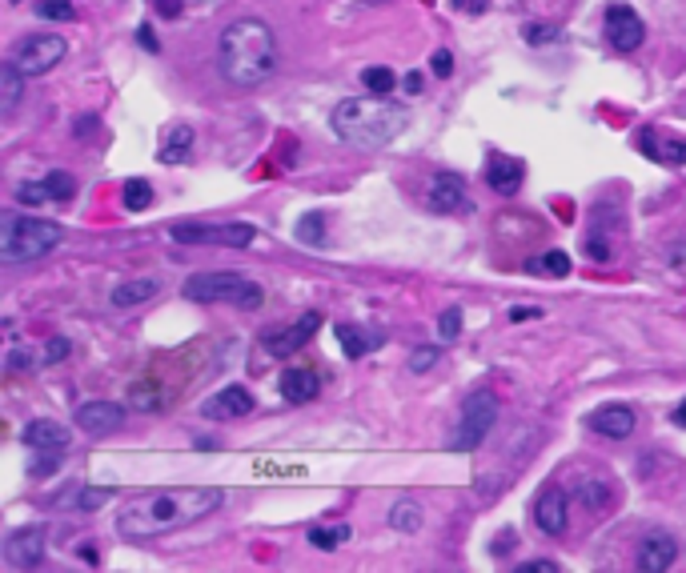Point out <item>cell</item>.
I'll use <instances>...</instances> for the list:
<instances>
[{
	"label": "cell",
	"instance_id": "cell-1",
	"mask_svg": "<svg viewBox=\"0 0 686 573\" xmlns=\"http://www.w3.org/2000/svg\"><path fill=\"white\" fill-rule=\"evenodd\" d=\"M225 505V489L213 485H177V489H149L133 493L117 513V533L125 541H153L161 533L185 530L193 521H205Z\"/></svg>",
	"mask_w": 686,
	"mask_h": 573
},
{
	"label": "cell",
	"instance_id": "cell-2",
	"mask_svg": "<svg viewBox=\"0 0 686 573\" xmlns=\"http://www.w3.org/2000/svg\"><path fill=\"white\" fill-rule=\"evenodd\" d=\"M277 61H281L277 36L265 21H257V16H241L217 41V69H221V77L237 89L265 85L277 72Z\"/></svg>",
	"mask_w": 686,
	"mask_h": 573
},
{
	"label": "cell",
	"instance_id": "cell-3",
	"mask_svg": "<svg viewBox=\"0 0 686 573\" xmlns=\"http://www.w3.org/2000/svg\"><path fill=\"white\" fill-rule=\"evenodd\" d=\"M405 125H410L405 105H397V100H389V97H377V92L341 100V105L333 108V133L346 145H354V149H386V145H394L397 136H402Z\"/></svg>",
	"mask_w": 686,
	"mask_h": 573
},
{
	"label": "cell",
	"instance_id": "cell-4",
	"mask_svg": "<svg viewBox=\"0 0 686 573\" xmlns=\"http://www.w3.org/2000/svg\"><path fill=\"white\" fill-rule=\"evenodd\" d=\"M61 241H64V229L57 221L16 217V212H5V217H0V257H5L8 265L41 261V257H49Z\"/></svg>",
	"mask_w": 686,
	"mask_h": 573
},
{
	"label": "cell",
	"instance_id": "cell-5",
	"mask_svg": "<svg viewBox=\"0 0 686 573\" xmlns=\"http://www.w3.org/2000/svg\"><path fill=\"white\" fill-rule=\"evenodd\" d=\"M181 293L197 305H213V301H229L237 309H262L265 289L257 281H245L241 273H193L181 285Z\"/></svg>",
	"mask_w": 686,
	"mask_h": 573
},
{
	"label": "cell",
	"instance_id": "cell-6",
	"mask_svg": "<svg viewBox=\"0 0 686 573\" xmlns=\"http://www.w3.org/2000/svg\"><path fill=\"white\" fill-rule=\"evenodd\" d=\"M494 421H498V397L494 393H486V390H474L462 401V413H458V425L450 429V437H446V446L453 453H470V449H478L481 441H486V433L494 429Z\"/></svg>",
	"mask_w": 686,
	"mask_h": 573
},
{
	"label": "cell",
	"instance_id": "cell-7",
	"mask_svg": "<svg viewBox=\"0 0 686 573\" xmlns=\"http://www.w3.org/2000/svg\"><path fill=\"white\" fill-rule=\"evenodd\" d=\"M177 245H225V249H249L257 237L253 225H197V221H181L169 229Z\"/></svg>",
	"mask_w": 686,
	"mask_h": 573
},
{
	"label": "cell",
	"instance_id": "cell-8",
	"mask_svg": "<svg viewBox=\"0 0 686 573\" xmlns=\"http://www.w3.org/2000/svg\"><path fill=\"white\" fill-rule=\"evenodd\" d=\"M64 49H69V44H64L61 36H52V33H33V36H24V41L16 44L8 61H13L16 69L24 72V77H41V72H49L52 64L64 61Z\"/></svg>",
	"mask_w": 686,
	"mask_h": 573
},
{
	"label": "cell",
	"instance_id": "cell-9",
	"mask_svg": "<svg viewBox=\"0 0 686 573\" xmlns=\"http://www.w3.org/2000/svg\"><path fill=\"white\" fill-rule=\"evenodd\" d=\"M321 329V313H301L293 325H273V329H265L262 333V349L265 353H273V357H293V353H301L305 345L313 341V333Z\"/></svg>",
	"mask_w": 686,
	"mask_h": 573
},
{
	"label": "cell",
	"instance_id": "cell-10",
	"mask_svg": "<svg viewBox=\"0 0 686 573\" xmlns=\"http://www.w3.org/2000/svg\"><path fill=\"white\" fill-rule=\"evenodd\" d=\"M643 41H646L643 16H638L630 5H610L606 8V44L610 49L615 52H634Z\"/></svg>",
	"mask_w": 686,
	"mask_h": 573
},
{
	"label": "cell",
	"instance_id": "cell-11",
	"mask_svg": "<svg viewBox=\"0 0 686 573\" xmlns=\"http://www.w3.org/2000/svg\"><path fill=\"white\" fill-rule=\"evenodd\" d=\"M534 521H538V530H542L546 538H562V533H567V525H570V502H567V493H562L558 485H546L542 493H538V502H534Z\"/></svg>",
	"mask_w": 686,
	"mask_h": 573
},
{
	"label": "cell",
	"instance_id": "cell-12",
	"mask_svg": "<svg viewBox=\"0 0 686 573\" xmlns=\"http://www.w3.org/2000/svg\"><path fill=\"white\" fill-rule=\"evenodd\" d=\"M44 558V530L41 525H24L5 538V561L13 569H33Z\"/></svg>",
	"mask_w": 686,
	"mask_h": 573
},
{
	"label": "cell",
	"instance_id": "cell-13",
	"mask_svg": "<svg viewBox=\"0 0 686 573\" xmlns=\"http://www.w3.org/2000/svg\"><path fill=\"white\" fill-rule=\"evenodd\" d=\"M586 425L598 433V437L623 441V437H630V433H634L638 418H634V409H630V405H598V409L586 418Z\"/></svg>",
	"mask_w": 686,
	"mask_h": 573
},
{
	"label": "cell",
	"instance_id": "cell-14",
	"mask_svg": "<svg viewBox=\"0 0 686 573\" xmlns=\"http://www.w3.org/2000/svg\"><path fill=\"white\" fill-rule=\"evenodd\" d=\"M201 413L213 421H229V418H245V413H253V393L245 390V385H225L221 393H213L205 405H201Z\"/></svg>",
	"mask_w": 686,
	"mask_h": 573
},
{
	"label": "cell",
	"instance_id": "cell-15",
	"mask_svg": "<svg viewBox=\"0 0 686 573\" xmlns=\"http://www.w3.org/2000/svg\"><path fill=\"white\" fill-rule=\"evenodd\" d=\"M77 425L92 437H105V433H117L125 425V409L113 401H85L77 409Z\"/></svg>",
	"mask_w": 686,
	"mask_h": 573
},
{
	"label": "cell",
	"instance_id": "cell-16",
	"mask_svg": "<svg viewBox=\"0 0 686 573\" xmlns=\"http://www.w3.org/2000/svg\"><path fill=\"white\" fill-rule=\"evenodd\" d=\"M674 538L666 530H651L643 538V545H638V569L643 573H662L674 566Z\"/></svg>",
	"mask_w": 686,
	"mask_h": 573
},
{
	"label": "cell",
	"instance_id": "cell-17",
	"mask_svg": "<svg viewBox=\"0 0 686 573\" xmlns=\"http://www.w3.org/2000/svg\"><path fill=\"white\" fill-rule=\"evenodd\" d=\"M638 149L658 164H686V141H679V136H662L658 128H638Z\"/></svg>",
	"mask_w": 686,
	"mask_h": 573
},
{
	"label": "cell",
	"instance_id": "cell-18",
	"mask_svg": "<svg viewBox=\"0 0 686 573\" xmlns=\"http://www.w3.org/2000/svg\"><path fill=\"white\" fill-rule=\"evenodd\" d=\"M430 201H434V209H442V212H466L470 209L466 181H462L458 173H438V177L430 181Z\"/></svg>",
	"mask_w": 686,
	"mask_h": 573
},
{
	"label": "cell",
	"instance_id": "cell-19",
	"mask_svg": "<svg viewBox=\"0 0 686 573\" xmlns=\"http://www.w3.org/2000/svg\"><path fill=\"white\" fill-rule=\"evenodd\" d=\"M522 181H526L522 161H514V156H490V164H486V184H490L494 193H502V197H514V193L522 189Z\"/></svg>",
	"mask_w": 686,
	"mask_h": 573
},
{
	"label": "cell",
	"instance_id": "cell-20",
	"mask_svg": "<svg viewBox=\"0 0 686 573\" xmlns=\"http://www.w3.org/2000/svg\"><path fill=\"white\" fill-rule=\"evenodd\" d=\"M193 145H197V133L189 125H173L157 145V156H161V164H185L193 161Z\"/></svg>",
	"mask_w": 686,
	"mask_h": 573
},
{
	"label": "cell",
	"instance_id": "cell-21",
	"mask_svg": "<svg viewBox=\"0 0 686 573\" xmlns=\"http://www.w3.org/2000/svg\"><path fill=\"white\" fill-rule=\"evenodd\" d=\"M21 437H24V446H33V449H69L72 429L61 421H29Z\"/></svg>",
	"mask_w": 686,
	"mask_h": 573
},
{
	"label": "cell",
	"instance_id": "cell-22",
	"mask_svg": "<svg viewBox=\"0 0 686 573\" xmlns=\"http://www.w3.org/2000/svg\"><path fill=\"white\" fill-rule=\"evenodd\" d=\"M318 393H321V381H318L313 369H285L281 373V397L290 405H305V401H313Z\"/></svg>",
	"mask_w": 686,
	"mask_h": 573
},
{
	"label": "cell",
	"instance_id": "cell-23",
	"mask_svg": "<svg viewBox=\"0 0 686 573\" xmlns=\"http://www.w3.org/2000/svg\"><path fill=\"white\" fill-rule=\"evenodd\" d=\"M161 293V285L153 281V277H141V281H120L113 289V305L117 309H133V305H145L149 297Z\"/></svg>",
	"mask_w": 686,
	"mask_h": 573
},
{
	"label": "cell",
	"instance_id": "cell-24",
	"mask_svg": "<svg viewBox=\"0 0 686 573\" xmlns=\"http://www.w3.org/2000/svg\"><path fill=\"white\" fill-rule=\"evenodd\" d=\"M333 333H338V341H341V349H346L349 362H361L374 345H382V333H361L354 325H338Z\"/></svg>",
	"mask_w": 686,
	"mask_h": 573
},
{
	"label": "cell",
	"instance_id": "cell-25",
	"mask_svg": "<svg viewBox=\"0 0 686 573\" xmlns=\"http://www.w3.org/2000/svg\"><path fill=\"white\" fill-rule=\"evenodd\" d=\"M21 97H24V72L13 61H5L0 64V105H5V113H13L21 105Z\"/></svg>",
	"mask_w": 686,
	"mask_h": 573
},
{
	"label": "cell",
	"instance_id": "cell-26",
	"mask_svg": "<svg viewBox=\"0 0 686 573\" xmlns=\"http://www.w3.org/2000/svg\"><path fill=\"white\" fill-rule=\"evenodd\" d=\"M389 525H394L397 533H418V530H422V510H418V502L402 497V502L389 510Z\"/></svg>",
	"mask_w": 686,
	"mask_h": 573
},
{
	"label": "cell",
	"instance_id": "cell-27",
	"mask_svg": "<svg viewBox=\"0 0 686 573\" xmlns=\"http://www.w3.org/2000/svg\"><path fill=\"white\" fill-rule=\"evenodd\" d=\"M349 533H354L349 525H318V530H310V545L329 553V550H338L341 541H349Z\"/></svg>",
	"mask_w": 686,
	"mask_h": 573
},
{
	"label": "cell",
	"instance_id": "cell-28",
	"mask_svg": "<svg viewBox=\"0 0 686 573\" xmlns=\"http://www.w3.org/2000/svg\"><path fill=\"white\" fill-rule=\"evenodd\" d=\"M120 197H125V205L133 209V212H145V209L153 205V184H149V181H141V177H133V181H125Z\"/></svg>",
	"mask_w": 686,
	"mask_h": 573
},
{
	"label": "cell",
	"instance_id": "cell-29",
	"mask_svg": "<svg viewBox=\"0 0 686 573\" xmlns=\"http://www.w3.org/2000/svg\"><path fill=\"white\" fill-rule=\"evenodd\" d=\"M361 85L369 92H377V97H389V92L397 89V77H394V69H386V64H374V69L361 72Z\"/></svg>",
	"mask_w": 686,
	"mask_h": 573
},
{
	"label": "cell",
	"instance_id": "cell-30",
	"mask_svg": "<svg viewBox=\"0 0 686 573\" xmlns=\"http://www.w3.org/2000/svg\"><path fill=\"white\" fill-rule=\"evenodd\" d=\"M578 502L586 505V510H606V505L615 502V485L610 482H586L578 489Z\"/></svg>",
	"mask_w": 686,
	"mask_h": 573
},
{
	"label": "cell",
	"instance_id": "cell-31",
	"mask_svg": "<svg viewBox=\"0 0 686 573\" xmlns=\"http://www.w3.org/2000/svg\"><path fill=\"white\" fill-rule=\"evenodd\" d=\"M530 273H550V277H570V257L562 253V249H550L546 257H534L530 261Z\"/></svg>",
	"mask_w": 686,
	"mask_h": 573
},
{
	"label": "cell",
	"instance_id": "cell-32",
	"mask_svg": "<svg viewBox=\"0 0 686 573\" xmlns=\"http://www.w3.org/2000/svg\"><path fill=\"white\" fill-rule=\"evenodd\" d=\"M16 201H21V205H49L52 201V189H49V181H24L21 189H16ZM52 205H57V201H52Z\"/></svg>",
	"mask_w": 686,
	"mask_h": 573
},
{
	"label": "cell",
	"instance_id": "cell-33",
	"mask_svg": "<svg viewBox=\"0 0 686 573\" xmlns=\"http://www.w3.org/2000/svg\"><path fill=\"white\" fill-rule=\"evenodd\" d=\"M129 409H141V413H157L161 409V393L153 390V385H133V390H129Z\"/></svg>",
	"mask_w": 686,
	"mask_h": 573
},
{
	"label": "cell",
	"instance_id": "cell-34",
	"mask_svg": "<svg viewBox=\"0 0 686 573\" xmlns=\"http://www.w3.org/2000/svg\"><path fill=\"white\" fill-rule=\"evenodd\" d=\"M321 233H326V217H321V212H305L298 221V241L301 245H321Z\"/></svg>",
	"mask_w": 686,
	"mask_h": 573
},
{
	"label": "cell",
	"instance_id": "cell-35",
	"mask_svg": "<svg viewBox=\"0 0 686 573\" xmlns=\"http://www.w3.org/2000/svg\"><path fill=\"white\" fill-rule=\"evenodd\" d=\"M33 13L41 16V21H72V16H77V13H72L69 0H41V5L33 8Z\"/></svg>",
	"mask_w": 686,
	"mask_h": 573
},
{
	"label": "cell",
	"instance_id": "cell-36",
	"mask_svg": "<svg viewBox=\"0 0 686 573\" xmlns=\"http://www.w3.org/2000/svg\"><path fill=\"white\" fill-rule=\"evenodd\" d=\"M44 181H49V189H52V201H57V205H64V201H69L72 193H77V181H72L69 173H61V169H52V173H49V177H44Z\"/></svg>",
	"mask_w": 686,
	"mask_h": 573
},
{
	"label": "cell",
	"instance_id": "cell-37",
	"mask_svg": "<svg viewBox=\"0 0 686 573\" xmlns=\"http://www.w3.org/2000/svg\"><path fill=\"white\" fill-rule=\"evenodd\" d=\"M438 337H442V341H458V337H462V309H458V305L438 317Z\"/></svg>",
	"mask_w": 686,
	"mask_h": 573
},
{
	"label": "cell",
	"instance_id": "cell-38",
	"mask_svg": "<svg viewBox=\"0 0 686 573\" xmlns=\"http://www.w3.org/2000/svg\"><path fill=\"white\" fill-rule=\"evenodd\" d=\"M438 349H434V345H422V349H414V353H410V369H414V373H425V369H434V362H438Z\"/></svg>",
	"mask_w": 686,
	"mask_h": 573
},
{
	"label": "cell",
	"instance_id": "cell-39",
	"mask_svg": "<svg viewBox=\"0 0 686 573\" xmlns=\"http://www.w3.org/2000/svg\"><path fill=\"white\" fill-rule=\"evenodd\" d=\"M109 497H113V489H81L77 505H81V510H100Z\"/></svg>",
	"mask_w": 686,
	"mask_h": 573
},
{
	"label": "cell",
	"instance_id": "cell-40",
	"mask_svg": "<svg viewBox=\"0 0 686 573\" xmlns=\"http://www.w3.org/2000/svg\"><path fill=\"white\" fill-rule=\"evenodd\" d=\"M554 36H558L554 24H526L522 29V41H530V44H546V41H554Z\"/></svg>",
	"mask_w": 686,
	"mask_h": 573
},
{
	"label": "cell",
	"instance_id": "cell-41",
	"mask_svg": "<svg viewBox=\"0 0 686 573\" xmlns=\"http://www.w3.org/2000/svg\"><path fill=\"white\" fill-rule=\"evenodd\" d=\"M61 465V449H41V461L33 465V477H49Z\"/></svg>",
	"mask_w": 686,
	"mask_h": 573
},
{
	"label": "cell",
	"instance_id": "cell-42",
	"mask_svg": "<svg viewBox=\"0 0 686 573\" xmlns=\"http://www.w3.org/2000/svg\"><path fill=\"white\" fill-rule=\"evenodd\" d=\"M69 353H72V345L64 337H52L49 345H44V362H64Z\"/></svg>",
	"mask_w": 686,
	"mask_h": 573
},
{
	"label": "cell",
	"instance_id": "cell-43",
	"mask_svg": "<svg viewBox=\"0 0 686 573\" xmlns=\"http://www.w3.org/2000/svg\"><path fill=\"white\" fill-rule=\"evenodd\" d=\"M430 69L438 72V77H450V72H453V52H450V49H438V52L430 57Z\"/></svg>",
	"mask_w": 686,
	"mask_h": 573
},
{
	"label": "cell",
	"instance_id": "cell-44",
	"mask_svg": "<svg viewBox=\"0 0 686 573\" xmlns=\"http://www.w3.org/2000/svg\"><path fill=\"white\" fill-rule=\"evenodd\" d=\"M36 362H33V353H24V349H13V353H8V369H13V373H24V369H33Z\"/></svg>",
	"mask_w": 686,
	"mask_h": 573
},
{
	"label": "cell",
	"instance_id": "cell-45",
	"mask_svg": "<svg viewBox=\"0 0 686 573\" xmlns=\"http://www.w3.org/2000/svg\"><path fill=\"white\" fill-rule=\"evenodd\" d=\"M510 545H518V533H514V530H502V533L494 538V545H490V553H494V558H502Z\"/></svg>",
	"mask_w": 686,
	"mask_h": 573
},
{
	"label": "cell",
	"instance_id": "cell-46",
	"mask_svg": "<svg viewBox=\"0 0 686 573\" xmlns=\"http://www.w3.org/2000/svg\"><path fill=\"white\" fill-rule=\"evenodd\" d=\"M518 573H558V561H522Z\"/></svg>",
	"mask_w": 686,
	"mask_h": 573
},
{
	"label": "cell",
	"instance_id": "cell-47",
	"mask_svg": "<svg viewBox=\"0 0 686 573\" xmlns=\"http://www.w3.org/2000/svg\"><path fill=\"white\" fill-rule=\"evenodd\" d=\"M450 5L458 8V13H486L490 0H450Z\"/></svg>",
	"mask_w": 686,
	"mask_h": 573
},
{
	"label": "cell",
	"instance_id": "cell-48",
	"mask_svg": "<svg viewBox=\"0 0 686 573\" xmlns=\"http://www.w3.org/2000/svg\"><path fill=\"white\" fill-rule=\"evenodd\" d=\"M137 41H141L145 52H161V44L153 41V29H149V24H141V29H137Z\"/></svg>",
	"mask_w": 686,
	"mask_h": 573
},
{
	"label": "cell",
	"instance_id": "cell-49",
	"mask_svg": "<svg viewBox=\"0 0 686 573\" xmlns=\"http://www.w3.org/2000/svg\"><path fill=\"white\" fill-rule=\"evenodd\" d=\"M402 85H405V92H410V97H418V92L425 89V80H422V72H410V77H405Z\"/></svg>",
	"mask_w": 686,
	"mask_h": 573
},
{
	"label": "cell",
	"instance_id": "cell-50",
	"mask_svg": "<svg viewBox=\"0 0 686 573\" xmlns=\"http://www.w3.org/2000/svg\"><path fill=\"white\" fill-rule=\"evenodd\" d=\"M157 5H161V16H181V0H157Z\"/></svg>",
	"mask_w": 686,
	"mask_h": 573
},
{
	"label": "cell",
	"instance_id": "cell-51",
	"mask_svg": "<svg viewBox=\"0 0 686 573\" xmlns=\"http://www.w3.org/2000/svg\"><path fill=\"white\" fill-rule=\"evenodd\" d=\"M81 558H85L89 566H100V553H97V545H81Z\"/></svg>",
	"mask_w": 686,
	"mask_h": 573
},
{
	"label": "cell",
	"instance_id": "cell-52",
	"mask_svg": "<svg viewBox=\"0 0 686 573\" xmlns=\"http://www.w3.org/2000/svg\"><path fill=\"white\" fill-rule=\"evenodd\" d=\"M538 317V309H510V321H530Z\"/></svg>",
	"mask_w": 686,
	"mask_h": 573
},
{
	"label": "cell",
	"instance_id": "cell-53",
	"mask_svg": "<svg viewBox=\"0 0 686 573\" xmlns=\"http://www.w3.org/2000/svg\"><path fill=\"white\" fill-rule=\"evenodd\" d=\"M674 425H682V429H686V401L674 409Z\"/></svg>",
	"mask_w": 686,
	"mask_h": 573
},
{
	"label": "cell",
	"instance_id": "cell-54",
	"mask_svg": "<svg viewBox=\"0 0 686 573\" xmlns=\"http://www.w3.org/2000/svg\"><path fill=\"white\" fill-rule=\"evenodd\" d=\"M92 125H97V121H92V117H85V121H81V125H77V136H85V133H89V128H92Z\"/></svg>",
	"mask_w": 686,
	"mask_h": 573
}]
</instances>
